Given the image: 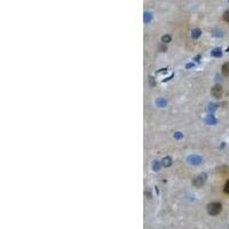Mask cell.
Segmentation results:
<instances>
[{
  "label": "cell",
  "mask_w": 229,
  "mask_h": 229,
  "mask_svg": "<svg viewBox=\"0 0 229 229\" xmlns=\"http://www.w3.org/2000/svg\"><path fill=\"white\" fill-rule=\"evenodd\" d=\"M206 210H207V213L210 216H216V214H219L221 212L222 205L220 203H210Z\"/></svg>",
  "instance_id": "1"
},
{
  "label": "cell",
  "mask_w": 229,
  "mask_h": 229,
  "mask_svg": "<svg viewBox=\"0 0 229 229\" xmlns=\"http://www.w3.org/2000/svg\"><path fill=\"white\" fill-rule=\"evenodd\" d=\"M206 179H207L206 174H205V173H201V174L196 175L195 179L192 180V184H194L195 187H202L204 183H205V181H206Z\"/></svg>",
  "instance_id": "2"
},
{
  "label": "cell",
  "mask_w": 229,
  "mask_h": 229,
  "mask_svg": "<svg viewBox=\"0 0 229 229\" xmlns=\"http://www.w3.org/2000/svg\"><path fill=\"white\" fill-rule=\"evenodd\" d=\"M211 93H212V95L214 96V98H219L221 95H222V87L220 85H216L212 87V90H211Z\"/></svg>",
  "instance_id": "3"
},
{
  "label": "cell",
  "mask_w": 229,
  "mask_h": 229,
  "mask_svg": "<svg viewBox=\"0 0 229 229\" xmlns=\"http://www.w3.org/2000/svg\"><path fill=\"white\" fill-rule=\"evenodd\" d=\"M162 165L165 166V167H167V166H171L172 165V159L171 157H165L162 159Z\"/></svg>",
  "instance_id": "4"
},
{
  "label": "cell",
  "mask_w": 229,
  "mask_h": 229,
  "mask_svg": "<svg viewBox=\"0 0 229 229\" xmlns=\"http://www.w3.org/2000/svg\"><path fill=\"white\" fill-rule=\"evenodd\" d=\"M211 55H212V56H216V57H220V56L222 55L221 49H220V48H216V49H213V51L211 52Z\"/></svg>",
  "instance_id": "5"
},
{
  "label": "cell",
  "mask_w": 229,
  "mask_h": 229,
  "mask_svg": "<svg viewBox=\"0 0 229 229\" xmlns=\"http://www.w3.org/2000/svg\"><path fill=\"white\" fill-rule=\"evenodd\" d=\"M222 73L225 75V76H228L229 75V63L227 62V63H225L222 66Z\"/></svg>",
  "instance_id": "6"
},
{
  "label": "cell",
  "mask_w": 229,
  "mask_h": 229,
  "mask_svg": "<svg viewBox=\"0 0 229 229\" xmlns=\"http://www.w3.org/2000/svg\"><path fill=\"white\" fill-rule=\"evenodd\" d=\"M190 158H192L194 160H189L190 163H192V164H201L202 163V158L201 157H197V156H192V157H190Z\"/></svg>",
  "instance_id": "7"
},
{
  "label": "cell",
  "mask_w": 229,
  "mask_h": 229,
  "mask_svg": "<svg viewBox=\"0 0 229 229\" xmlns=\"http://www.w3.org/2000/svg\"><path fill=\"white\" fill-rule=\"evenodd\" d=\"M201 33H202V32H201L198 29H195V30H192V32H191V37L196 39V38H198V37L201 36Z\"/></svg>",
  "instance_id": "8"
},
{
  "label": "cell",
  "mask_w": 229,
  "mask_h": 229,
  "mask_svg": "<svg viewBox=\"0 0 229 229\" xmlns=\"http://www.w3.org/2000/svg\"><path fill=\"white\" fill-rule=\"evenodd\" d=\"M162 41H163V43H170L171 41V36H169V34L163 36V37H162Z\"/></svg>",
  "instance_id": "9"
},
{
  "label": "cell",
  "mask_w": 229,
  "mask_h": 229,
  "mask_svg": "<svg viewBox=\"0 0 229 229\" xmlns=\"http://www.w3.org/2000/svg\"><path fill=\"white\" fill-rule=\"evenodd\" d=\"M223 20L226 21V22H229V10L225 12V14H223Z\"/></svg>",
  "instance_id": "10"
},
{
  "label": "cell",
  "mask_w": 229,
  "mask_h": 229,
  "mask_svg": "<svg viewBox=\"0 0 229 229\" xmlns=\"http://www.w3.org/2000/svg\"><path fill=\"white\" fill-rule=\"evenodd\" d=\"M225 191H226L227 194H229V180L227 181V183H226V186H225Z\"/></svg>",
  "instance_id": "11"
},
{
  "label": "cell",
  "mask_w": 229,
  "mask_h": 229,
  "mask_svg": "<svg viewBox=\"0 0 229 229\" xmlns=\"http://www.w3.org/2000/svg\"><path fill=\"white\" fill-rule=\"evenodd\" d=\"M228 1H229V0H228Z\"/></svg>",
  "instance_id": "12"
}]
</instances>
